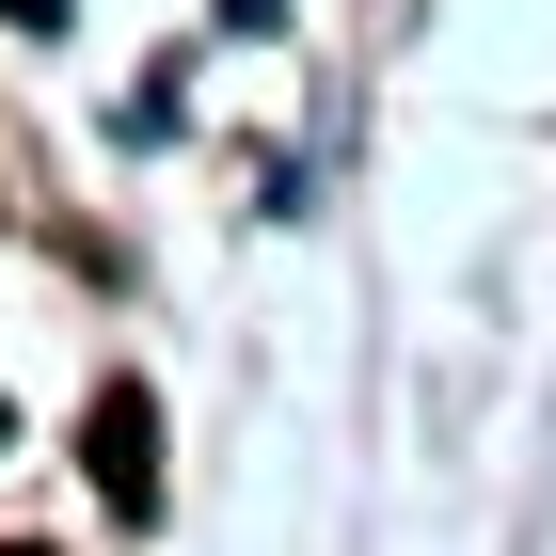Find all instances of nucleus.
<instances>
[{
  "label": "nucleus",
  "mask_w": 556,
  "mask_h": 556,
  "mask_svg": "<svg viewBox=\"0 0 556 556\" xmlns=\"http://www.w3.org/2000/svg\"><path fill=\"white\" fill-rule=\"evenodd\" d=\"M0 556H48V541H0Z\"/></svg>",
  "instance_id": "7ed1b4c3"
},
{
  "label": "nucleus",
  "mask_w": 556,
  "mask_h": 556,
  "mask_svg": "<svg viewBox=\"0 0 556 556\" xmlns=\"http://www.w3.org/2000/svg\"><path fill=\"white\" fill-rule=\"evenodd\" d=\"M0 429H16V414H0Z\"/></svg>",
  "instance_id": "20e7f679"
},
{
  "label": "nucleus",
  "mask_w": 556,
  "mask_h": 556,
  "mask_svg": "<svg viewBox=\"0 0 556 556\" xmlns=\"http://www.w3.org/2000/svg\"><path fill=\"white\" fill-rule=\"evenodd\" d=\"M80 462H96V493H112V509H160V414H143V382H112V397H96V414H80Z\"/></svg>",
  "instance_id": "f257e3e1"
},
{
  "label": "nucleus",
  "mask_w": 556,
  "mask_h": 556,
  "mask_svg": "<svg viewBox=\"0 0 556 556\" xmlns=\"http://www.w3.org/2000/svg\"><path fill=\"white\" fill-rule=\"evenodd\" d=\"M0 16H16V33H64V0H0Z\"/></svg>",
  "instance_id": "f03ea898"
}]
</instances>
